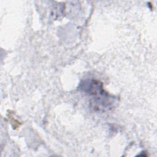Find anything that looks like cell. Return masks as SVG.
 <instances>
[{
	"label": "cell",
	"instance_id": "cell-1",
	"mask_svg": "<svg viewBox=\"0 0 157 157\" xmlns=\"http://www.w3.org/2000/svg\"><path fill=\"white\" fill-rule=\"evenodd\" d=\"M79 89L91 97L90 103L95 110H109L115 104V98L104 90L102 83L99 80H84L80 83Z\"/></svg>",
	"mask_w": 157,
	"mask_h": 157
}]
</instances>
